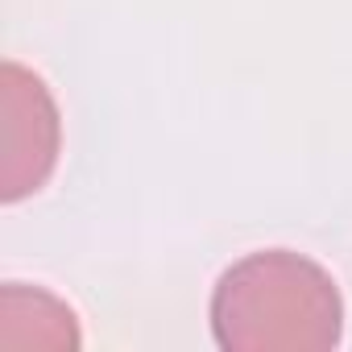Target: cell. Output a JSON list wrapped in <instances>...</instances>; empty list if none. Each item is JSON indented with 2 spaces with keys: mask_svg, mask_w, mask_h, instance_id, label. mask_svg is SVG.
Listing matches in <instances>:
<instances>
[{
  "mask_svg": "<svg viewBox=\"0 0 352 352\" xmlns=\"http://www.w3.org/2000/svg\"><path fill=\"white\" fill-rule=\"evenodd\" d=\"M212 336L224 352H327L344 336V298L319 261L261 249L220 274Z\"/></svg>",
  "mask_w": 352,
  "mask_h": 352,
  "instance_id": "cell-1",
  "label": "cell"
},
{
  "mask_svg": "<svg viewBox=\"0 0 352 352\" xmlns=\"http://www.w3.org/2000/svg\"><path fill=\"white\" fill-rule=\"evenodd\" d=\"M63 145L58 104L42 75L0 67V204H21L50 183Z\"/></svg>",
  "mask_w": 352,
  "mask_h": 352,
  "instance_id": "cell-2",
  "label": "cell"
},
{
  "mask_svg": "<svg viewBox=\"0 0 352 352\" xmlns=\"http://www.w3.org/2000/svg\"><path fill=\"white\" fill-rule=\"evenodd\" d=\"M0 348H79L75 311L42 286L0 290Z\"/></svg>",
  "mask_w": 352,
  "mask_h": 352,
  "instance_id": "cell-3",
  "label": "cell"
}]
</instances>
